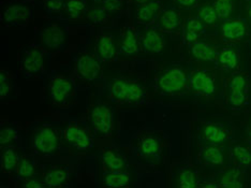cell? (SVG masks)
<instances>
[{"mask_svg": "<svg viewBox=\"0 0 251 188\" xmlns=\"http://www.w3.org/2000/svg\"><path fill=\"white\" fill-rule=\"evenodd\" d=\"M110 96L113 101L121 105H140L145 99L142 85L126 79H116L110 84Z\"/></svg>", "mask_w": 251, "mask_h": 188, "instance_id": "cell-1", "label": "cell"}, {"mask_svg": "<svg viewBox=\"0 0 251 188\" xmlns=\"http://www.w3.org/2000/svg\"><path fill=\"white\" fill-rule=\"evenodd\" d=\"M189 88V77L184 69L172 67L158 79V90L162 95H176Z\"/></svg>", "mask_w": 251, "mask_h": 188, "instance_id": "cell-2", "label": "cell"}, {"mask_svg": "<svg viewBox=\"0 0 251 188\" xmlns=\"http://www.w3.org/2000/svg\"><path fill=\"white\" fill-rule=\"evenodd\" d=\"M31 146L42 155L56 153L60 146V136L57 129L52 126H42L37 129L32 134Z\"/></svg>", "mask_w": 251, "mask_h": 188, "instance_id": "cell-3", "label": "cell"}, {"mask_svg": "<svg viewBox=\"0 0 251 188\" xmlns=\"http://www.w3.org/2000/svg\"><path fill=\"white\" fill-rule=\"evenodd\" d=\"M250 90L249 77L246 73H235L227 85V105L233 109H241L247 104Z\"/></svg>", "mask_w": 251, "mask_h": 188, "instance_id": "cell-4", "label": "cell"}, {"mask_svg": "<svg viewBox=\"0 0 251 188\" xmlns=\"http://www.w3.org/2000/svg\"><path fill=\"white\" fill-rule=\"evenodd\" d=\"M89 123L95 135L106 136L110 134L113 128V113L110 106L99 104L91 107Z\"/></svg>", "mask_w": 251, "mask_h": 188, "instance_id": "cell-5", "label": "cell"}, {"mask_svg": "<svg viewBox=\"0 0 251 188\" xmlns=\"http://www.w3.org/2000/svg\"><path fill=\"white\" fill-rule=\"evenodd\" d=\"M45 52L44 50L30 45L23 51L21 56V68L26 76L37 77L44 70Z\"/></svg>", "mask_w": 251, "mask_h": 188, "instance_id": "cell-6", "label": "cell"}, {"mask_svg": "<svg viewBox=\"0 0 251 188\" xmlns=\"http://www.w3.org/2000/svg\"><path fill=\"white\" fill-rule=\"evenodd\" d=\"M64 140L77 151H87L94 145V139L88 130L75 122H70L64 129Z\"/></svg>", "mask_w": 251, "mask_h": 188, "instance_id": "cell-7", "label": "cell"}, {"mask_svg": "<svg viewBox=\"0 0 251 188\" xmlns=\"http://www.w3.org/2000/svg\"><path fill=\"white\" fill-rule=\"evenodd\" d=\"M189 88L198 95L212 97L217 89L214 73L207 69L193 70L189 76Z\"/></svg>", "mask_w": 251, "mask_h": 188, "instance_id": "cell-8", "label": "cell"}, {"mask_svg": "<svg viewBox=\"0 0 251 188\" xmlns=\"http://www.w3.org/2000/svg\"><path fill=\"white\" fill-rule=\"evenodd\" d=\"M76 72L77 76L85 81H96L102 72L100 59L93 54L81 53L76 59Z\"/></svg>", "mask_w": 251, "mask_h": 188, "instance_id": "cell-9", "label": "cell"}, {"mask_svg": "<svg viewBox=\"0 0 251 188\" xmlns=\"http://www.w3.org/2000/svg\"><path fill=\"white\" fill-rule=\"evenodd\" d=\"M50 97L55 104L65 105L74 94L73 81L65 76H57L49 83Z\"/></svg>", "mask_w": 251, "mask_h": 188, "instance_id": "cell-10", "label": "cell"}, {"mask_svg": "<svg viewBox=\"0 0 251 188\" xmlns=\"http://www.w3.org/2000/svg\"><path fill=\"white\" fill-rule=\"evenodd\" d=\"M220 33L225 42L242 41L248 35V24L244 19H227L221 24Z\"/></svg>", "mask_w": 251, "mask_h": 188, "instance_id": "cell-11", "label": "cell"}, {"mask_svg": "<svg viewBox=\"0 0 251 188\" xmlns=\"http://www.w3.org/2000/svg\"><path fill=\"white\" fill-rule=\"evenodd\" d=\"M66 41V31L58 24H50L40 33L42 47L50 51L59 50Z\"/></svg>", "mask_w": 251, "mask_h": 188, "instance_id": "cell-12", "label": "cell"}, {"mask_svg": "<svg viewBox=\"0 0 251 188\" xmlns=\"http://www.w3.org/2000/svg\"><path fill=\"white\" fill-rule=\"evenodd\" d=\"M32 4L30 2H18L4 10L3 21L11 25L26 24L31 19Z\"/></svg>", "mask_w": 251, "mask_h": 188, "instance_id": "cell-13", "label": "cell"}, {"mask_svg": "<svg viewBox=\"0 0 251 188\" xmlns=\"http://www.w3.org/2000/svg\"><path fill=\"white\" fill-rule=\"evenodd\" d=\"M141 44L146 54L161 53L165 47V40L162 31L156 27L148 28L142 37Z\"/></svg>", "mask_w": 251, "mask_h": 188, "instance_id": "cell-14", "label": "cell"}, {"mask_svg": "<svg viewBox=\"0 0 251 188\" xmlns=\"http://www.w3.org/2000/svg\"><path fill=\"white\" fill-rule=\"evenodd\" d=\"M162 10L160 0H151L142 4H138L135 10V19L143 25H151L155 22Z\"/></svg>", "mask_w": 251, "mask_h": 188, "instance_id": "cell-15", "label": "cell"}, {"mask_svg": "<svg viewBox=\"0 0 251 188\" xmlns=\"http://www.w3.org/2000/svg\"><path fill=\"white\" fill-rule=\"evenodd\" d=\"M201 136L207 144L220 145L229 139V130L221 124L208 123L202 128Z\"/></svg>", "mask_w": 251, "mask_h": 188, "instance_id": "cell-16", "label": "cell"}, {"mask_svg": "<svg viewBox=\"0 0 251 188\" xmlns=\"http://www.w3.org/2000/svg\"><path fill=\"white\" fill-rule=\"evenodd\" d=\"M157 26L162 32L173 33L180 28V16L174 8L162 9L157 19Z\"/></svg>", "mask_w": 251, "mask_h": 188, "instance_id": "cell-17", "label": "cell"}, {"mask_svg": "<svg viewBox=\"0 0 251 188\" xmlns=\"http://www.w3.org/2000/svg\"><path fill=\"white\" fill-rule=\"evenodd\" d=\"M97 54L101 61H110L117 54V43L111 33H102L97 42Z\"/></svg>", "mask_w": 251, "mask_h": 188, "instance_id": "cell-18", "label": "cell"}, {"mask_svg": "<svg viewBox=\"0 0 251 188\" xmlns=\"http://www.w3.org/2000/svg\"><path fill=\"white\" fill-rule=\"evenodd\" d=\"M101 162L106 171H125L127 167V161L124 154L114 149L102 151Z\"/></svg>", "mask_w": 251, "mask_h": 188, "instance_id": "cell-19", "label": "cell"}, {"mask_svg": "<svg viewBox=\"0 0 251 188\" xmlns=\"http://www.w3.org/2000/svg\"><path fill=\"white\" fill-rule=\"evenodd\" d=\"M161 151V142L156 135L146 134L142 136L138 144L139 156L145 159L157 157Z\"/></svg>", "mask_w": 251, "mask_h": 188, "instance_id": "cell-20", "label": "cell"}, {"mask_svg": "<svg viewBox=\"0 0 251 188\" xmlns=\"http://www.w3.org/2000/svg\"><path fill=\"white\" fill-rule=\"evenodd\" d=\"M238 61H239V56H238L237 51L231 47H225L218 52V55H217V59L215 62H216V66L220 68L221 70L231 72L236 69Z\"/></svg>", "mask_w": 251, "mask_h": 188, "instance_id": "cell-21", "label": "cell"}, {"mask_svg": "<svg viewBox=\"0 0 251 188\" xmlns=\"http://www.w3.org/2000/svg\"><path fill=\"white\" fill-rule=\"evenodd\" d=\"M140 51L139 35L133 26H128L126 28L124 37L121 43L119 52L126 56H132L138 54Z\"/></svg>", "mask_w": 251, "mask_h": 188, "instance_id": "cell-22", "label": "cell"}, {"mask_svg": "<svg viewBox=\"0 0 251 188\" xmlns=\"http://www.w3.org/2000/svg\"><path fill=\"white\" fill-rule=\"evenodd\" d=\"M190 50L193 57L199 61L215 62L217 59V55H218V52H217L213 44L199 41V40L190 45Z\"/></svg>", "mask_w": 251, "mask_h": 188, "instance_id": "cell-23", "label": "cell"}, {"mask_svg": "<svg viewBox=\"0 0 251 188\" xmlns=\"http://www.w3.org/2000/svg\"><path fill=\"white\" fill-rule=\"evenodd\" d=\"M232 162L239 169H246L251 167V144L238 143L233 145L231 151Z\"/></svg>", "mask_w": 251, "mask_h": 188, "instance_id": "cell-24", "label": "cell"}, {"mask_svg": "<svg viewBox=\"0 0 251 188\" xmlns=\"http://www.w3.org/2000/svg\"><path fill=\"white\" fill-rule=\"evenodd\" d=\"M200 159L203 163L210 167L221 166L225 161L224 153H222L220 147L216 144L205 145L200 152Z\"/></svg>", "mask_w": 251, "mask_h": 188, "instance_id": "cell-25", "label": "cell"}, {"mask_svg": "<svg viewBox=\"0 0 251 188\" xmlns=\"http://www.w3.org/2000/svg\"><path fill=\"white\" fill-rule=\"evenodd\" d=\"M204 23L199 18H188L185 23L184 28V39L187 44H193L199 40L205 29Z\"/></svg>", "mask_w": 251, "mask_h": 188, "instance_id": "cell-26", "label": "cell"}, {"mask_svg": "<svg viewBox=\"0 0 251 188\" xmlns=\"http://www.w3.org/2000/svg\"><path fill=\"white\" fill-rule=\"evenodd\" d=\"M69 180V171L65 167L50 168L44 175L43 183L48 187H62Z\"/></svg>", "mask_w": 251, "mask_h": 188, "instance_id": "cell-27", "label": "cell"}, {"mask_svg": "<svg viewBox=\"0 0 251 188\" xmlns=\"http://www.w3.org/2000/svg\"><path fill=\"white\" fill-rule=\"evenodd\" d=\"M21 156L18 150L13 146L3 147L1 152V170L4 173H11L18 168Z\"/></svg>", "mask_w": 251, "mask_h": 188, "instance_id": "cell-28", "label": "cell"}, {"mask_svg": "<svg viewBox=\"0 0 251 188\" xmlns=\"http://www.w3.org/2000/svg\"><path fill=\"white\" fill-rule=\"evenodd\" d=\"M102 183L106 187H125L130 183V175L126 171H107L103 174Z\"/></svg>", "mask_w": 251, "mask_h": 188, "instance_id": "cell-29", "label": "cell"}, {"mask_svg": "<svg viewBox=\"0 0 251 188\" xmlns=\"http://www.w3.org/2000/svg\"><path fill=\"white\" fill-rule=\"evenodd\" d=\"M216 185L218 187H243L242 169L234 167L226 170L220 176L219 183Z\"/></svg>", "mask_w": 251, "mask_h": 188, "instance_id": "cell-30", "label": "cell"}, {"mask_svg": "<svg viewBox=\"0 0 251 188\" xmlns=\"http://www.w3.org/2000/svg\"><path fill=\"white\" fill-rule=\"evenodd\" d=\"M65 12L69 19L78 20L86 15L87 8L85 0H68L65 4Z\"/></svg>", "mask_w": 251, "mask_h": 188, "instance_id": "cell-31", "label": "cell"}, {"mask_svg": "<svg viewBox=\"0 0 251 188\" xmlns=\"http://www.w3.org/2000/svg\"><path fill=\"white\" fill-rule=\"evenodd\" d=\"M176 186L179 188H193L200 186L198 173L193 169L182 170L177 176Z\"/></svg>", "mask_w": 251, "mask_h": 188, "instance_id": "cell-32", "label": "cell"}, {"mask_svg": "<svg viewBox=\"0 0 251 188\" xmlns=\"http://www.w3.org/2000/svg\"><path fill=\"white\" fill-rule=\"evenodd\" d=\"M213 7L215 8L218 19L227 20L236 8V0H214Z\"/></svg>", "mask_w": 251, "mask_h": 188, "instance_id": "cell-33", "label": "cell"}, {"mask_svg": "<svg viewBox=\"0 0 251 188\" xmlns=\"http://www.w3.org/2000/svg\"><path fill=\"white\" fill-rule=\"evenodd\" d=\"M88 21H90L94 24L103 25L111 18L106 11L103 9V7L100 4H94L91 5L89 9H87L86 15H85Z\"/></svg>", "mask_w": 251, "mask_h": 188, "instance_id": "cell-34", "label": "cell"}, {"mask_svg": "<svg viewBox=\"0 0 251 188\" xmlns=\"http://www.w3.org/2000/svg\"><path fill=\"white\" fill-rule=\"evenodd\" d=\"M15 171L19 178L22 180L32 179L36 174V166L30 158L21 157L20 163Z\"/></svg>", "mask_w": 251, "mask_h": 188, "instance_id": "cell-35", "label": "cell"}, {"mask_svg": "<svg viewBox=\"0 0 251 188\" xmlns=\"http://www.w3.org/2000/svg\"><path fill=\"white\" fill-rule=\"evenodd\" d=\"M198 18L206 26H212L216 24L217 20H218V15H217L213 4L205 3L198 9Z\"/></svg>", "mask_w": 251, "mask_h": 188, "instance_id": "cell-36", "label": "cell"}, {"mask_svg": "<svg viewBox=\"0 0 251 188\" xmlns=\"http://www.w3.org/2000/svg\"><path fill=\"white\" fill-rule=\"evenodd\" d=\"M18 130L13 126H4L0 130V145L1 149L12 145L18 140Z\"/></svg>", "mask_w": 251, "mask_h": 188, "instance_id": "cell-37", "label": "cell"}, {"mask_svg": "<svg viewBox=\"0 0 251 188\" xmlns=\"http://www.w3.org/2000/svg\"><path fill=\"white\" fill-rule=\"evenodd\" d=\"M13 82L12 78L10 77L9 72L5 70L0 71V99H5L12 92Z\"/></svg>", "mask_w": 251, "mask_h": 188, "instance_id": "cell-38", "label": "cell"}, {"mask_svg": "<svg viewBox=\"0 0 251 188\" xmlns=\"http://www.w3.org/2000/svg\"><path fill=\"white\" fill-rule=\"evenodd\" d=\"M101 5L110 14V16L116 15L124 8V0H105Z\"/></svg>", "mask_w": 251, "mask_h": 188, "instance_id": "cell-39", "label": "cell"}, {"mask_svg": "<svg viewBox=\"0 0 251 188\" xmlns=\"http://www.w3.org/2000/svg\"><path fill=\"white\" fill-rule=\"evenodd\" d=\"M65 1L64 0H45V8L50 13H59L65 9Z\"/></svg>", "mask_w": 251, "mask_h": 188, "instance_id": "cell-40", "label": "cell"}, {"mask_svg": "<svg viewBox=\"0 0 251 188\" xmlns=\"http://www.w3.org/2000/svg\"><path fill=\"white\" fill-rule=\"evenodd\" d=\"M22 186L25 188H41V187H45V184L39 183V182L36 180L28 179V180H23Z\"/></svg>", "mask_w": 251, "mask_h": 188, "instance_id": "cell-41", "label": "cell"}, {"mask_svg": "<svg viewBox=\"0 0 251 188\" xmlns=\"http://www.w3.org/2000/svg\"><path fill=\"white\" fill-rule=\"evenodd\" d=\"M198 1L199 0H173V2L182 8H193Z\"/></svg>", "mask_w": 251, "mask_h": 188, "instance_id": "cell-42", "label": "cell"}, {"mask_svg": "<svg viewBox=\"0 0 251 188\" xmlns=\"http://www.w3.org/2000/svg\"><path fill=\"white\" fill-rule=\"evenodd\" d=\"M246 12H247V16H248V19L251 21V0H250V1H248V3H247V7H246Z\"/></svg>", "mask_w": 251, "mask_h": 188, "instance_id": "cell-43", "label": "cell"}, {"mask_svg": "<svg viewBox=\"0 0 251 188\" xmlns=\"http://www.w3.org/2000/svg\"><path fill=\"white\" fill-rule=\"evenodd\" d=\"M247 138H248L249 143L251 144V123L248 125V127H247Z\"/></svg>", "mask_w": 251, "mask_h": 188, "instance_id": "cell-44", "label": "cell"}, {"mask_svg": "<svg viewBox=\"0 0 251 188\" xmlns=\"http://www.w3.org/2000/svg\"><path fill=\"white\" fill-rule=\"evenodd\" d=\"M148 1H151V0H134V2L136 3V5L142 4V3H145V2H148Z\"/></svg>", "mask_w": 251, "mask_h": 188, "instance_id": "cell-45", "label": "cell"}, {"mask_svg": "<svg viewBox=\"0 0 251 188\" xmlns=\"http://www.w3.org/2000/svg\"><path fill=\"white\" fill-rule=\"evenodd\" d=\"M105 1V0H93V2H94V4H102Z\"/></svg>", "mask_w": 251, "mask_h": 188, "instance_id": "cell-46", "label": "cell"}, {"mask_svg": "<svg viewBox=\"0 0 251 188\" xmlns=\"http://www.w3.org/2000/svg\"><path fill=\"white\" fill-rule=\"evenodd\" d=\"M247 1H250V0H247Z\"/></svg>", "mask_w": 251, "mask_h": 188, "instance_id": "cell-47", "label": "cell"}]
</instances>
